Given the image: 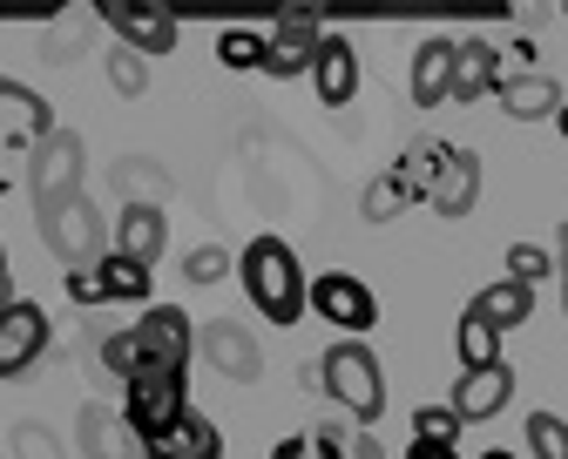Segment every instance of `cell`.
<instances>
[{
    "instance_id": "obj_30",
    "label": "cell",
    "mask_w": 568,
    "mask_h": 459,
    "mask_svg": "<svg viewBox=\"0 0 568 459\" xmlns=\"http://www.w3.org/2000/svg\"><path fill=\"white\" fill-rule=\"evenodd\" d=\"M555 277V251H541V244H508V284H548Z\"/></svg>"
},
{
    "instance_id": "obj_22",
    "label": "cell",
    "mask_w": 568,
    "mask_h": 459,
    "mask_svg": "<svg viewBox=\"0 0 568 459\" xmlns=\"http://www.w3.org/2000/svg\"><path fill=\"white\" fill-rule=\"evenodd\" d=\"M494 82H501V68H494V41H480V34L454 41V102H487Z\"/></svg>"
},
{
    "instance_id": "obj_32",
    "label": "cell",
    "mask_w": 568,
    "mask_h": 459,
    "mask_svg": "<svg viewBox=\"0 0 568 459\" xmlns=\"http://www.w3.org/2000/svg\"><path fill=\"white\" fill-rule=\"evenodd\" d=\"M224 271H231V251H217V244H196V251L183 257V277H190V284H217Z\"/></svg>"
},
{
    "instance_id": "obj_37",
    "label": "cell",
    "mask_w": 568,
    "mask_h": 459,
    "mask_svg": "<svg viewBox=\"0 0 568 459\" xmlns=\"http://www.w3.org/2000/svg\"><path fill=\"white\" fill-rule=\"evenodd\" d=\"M14 183H21V163H14V156H0V196H8Z\"/></svg>"
},
{
    "instance_id": "obj_4",
    "label": "cell",
    "mask_w": 568,
    "mask_h": 459,
    "mask_svg": "<svg viewBox=\"0 0 568 459\" xmlns=\"http://www.w3.org/2000/svg\"><path fill=\"white\" fill-rule=\"evenodd\" d=\"M34 216H41V244H48L68 271H89V264L109 257V223H102V210L89 203V190L68 196V203H54V210H34Z\"/></svg>"
},
{
    "instance_id": "obj_8",
    "label": "cell",
    "mask_w": 568,
    "mask_h": 459,
    "mask_svg": "<svg viewBox=\"0 0 568 459\" xmlns=\"http://www.w3.org/2000/svg\"><path fill=\"white\" fill-rule=\"evenodd\" d=\"M54 129H61V122H54L48 95H34V89H21V82H8V74H0V156L28 163Z\"/></svg>"
},
{
    "instance_id": "obj_5",
    "label": "cell",
    "mask_w": 568,
    "mask_h": 459,
    "mask_svg": "<svg viewBox=\"0 0 568 459\" xmlns=\"http://www.w3.org/2000/svg\"><path fill=\"white\" fill-rule=\"evenodd\" d=\"M183 412H190V371H163V378H135V386H122V426L135 432V446L163 439Z\"/></svg>"
},
{
    "instance_id": "obj_13",
    "label": "cell",
    "mask_w": 568,
    "mask_h": 459,
    "mask_svg": "<svg viewBox=\"0 0 568 459\" xmlns=\"http://www.w3.org/2000/svg\"><path fill=\"white\" fill-rule=\"evenodd\" d=\"M508 399H515V371H508V358H501V365L460 371V378H454L447 412H454L460 426H487V419H501V412H508Z\"/></svg>"
},
{
    "instance_id": "obj_29",
    "label": "cell",
    "mask_w": 568,
    "mask_h": 459,
    "mask_svg": "<svg viewBox=\"0 0 568 459\" xmlns=\"http://www.w3.org/2000/svg\"><path fill=\"white\" fill-rule=\"evenodd\" d=\"M521 439H528V459H568V419L561 412H528Z\"/></svg>"
},
{
    "instance_id": "obj_11",
    "label": "cell",
    "mask_w": 568,
    "mask_h": 459,
    "mask_svg": "<svg viewBox=\"0 0 568 459\" xmlns=\"http://www.w3.org/2000/svg\"><path fill=\"white\" fill-rule=\"evenodd\" d=\"M48 345H54V325H48V312L34 297H14L8 312H0V378H21V371H34L41 358H48Z\"/></svg>"
},
{
    "instance_id": "obj_25",
    "label": "cell",
    "mask_w": 568,
    "mask_h": 459,
    "mask_svg": "<svg viewBox=\"0 0 568 459\" xmlns=\"http://www.w3.org/2000/svg\"><path fill=\"white\" fill-rule=\"evenodd\" d=\"M494 102H501L515 122H541V115H555V109H561V89L535 68V74H515V82H501V89H494Z\"/></svg>"
},
{
    "instance_id": "obj_24",
    "label": "cell",
    "mask_w": 568,
    "mask_h": 459,
    "mask_svg": "<svg viewBox=\"0 0 568 459\" xmlns=\"http://www.w3.org/2000/svg\"><path fill=\"white\" fill-rule=\"evenodd\" d=\"M440 156H447V142H440V135H419V142L399 149V163H393L386 176L406 190V203H426V190H434V176H440Z\"/></svg>"
},
{
    "instance_id": "obj_6",
    "label": "cell",
    "mask_w": 568,
    "mask_h": 459,
    "mask_svg": "<svg viewBox=\"0 0 568 459\" xmlns=\"http://www.w3.org/2000/svg\"><path fill=\"white\" fill-rule=\"evenodd\" d=\"M82 135L75 129H54L34 156L21 163V176H28V196H34V210H54V203H68V196H82L89 183H82Z\"/></svg>"
},
{
    "instance_id": "obj_10",
    "label": "cell",
    "mask_w": 568,
    "mask_h": 459,
    "mask_svg": "<svg viewBox=\"0 0 568 459\" xmlns=\"http://www.w3.org/2000/svg\"><path fill=\"white\" fill-rule=\"evenodd\" d=\"M68 304H82V312L89 304H142V312H150V271L109 251L89 271H68Z\"/></svg>"
},
{
    "instance_id": "obj_15",
    "label": "cell",
    "mask_w": 568,
    "mask_h": 459,
    "mask_svg": "<svg viewBox=\"0 0 568 459\" xmlns=\"http://www.w3.org/2000/svg\"><path fill=\"white\" fill-rule=\"evenodd\" d=\"M196 351L217 365L231 386H257V371H264V351H257V338H251L237 318H210V325L196 332Z\"/></svg>"
},
{
    "instance_id": "obj_3",
    "label": "cell",
    "mask_w": 568,
    "mask_h": 459,
    "mask_svg": "<svg viewBox=\"0 0 568 459\" xmlns=\"http://www.w3.org/2000/svg\"><path fill=\"white\" fill-rule=\"evenodd\" d=\"M318 386L338 399V412L352 419V426H379V412H386V371H379V358H373V345L366 338H338V345H325V358H318Z\"/></svg>"
},
{
    "instance_id": "obj_1",
    "label": "cell",
    "mask_w": 568,
    "mask_h": 459,
    "mask_svg": "<svg viewBox=\"0 0 568 459\" xmlns=\"http://www.w3.org/2000/svg\"><path fill=\"white\" fill-rule=\"evenodd\" d=\"M190 351H196V325H190L183 304H150L135 325L102 338V365L122 378V386L163 378V371H190Z\"/></svg>"
},
{
    "instance_id": "obj_21",
    "label": "cell",
    "mask_w": 568,
    "mask_h": 459,
    "mask_svg": "<svg viewBox=\"0 0 568 459\" xmlns=\"http://www.w3.org/2000/svg\"><path fill=\"white\" fill-rule=\"evenodd\" d=\"M298 439H305V459H379V439L352 419H318Z\"/></svg>"
},
{
    "instance_id": "obj_12",
    "label": "cell",
    "mask_w": 568,
    "mask_h": 459,
    "mask_svg": "<svg viewBox=\"0 0 568 459\" xmlns=\"http://www.w3.org/2000/svg\"><path fill=\"white\" fill-rule=\"evenodd\" d=\"M318 34H325L318 14H277L264 28V74H271V82H298V74H312Z\"/></svg>"
},
{
    "instance_id": "obj_36",
    "label": "cell",
    "mask_w": 568,
    "mask_h": 459,
    "mask_svg": "<svg viewBox=\"0 0 568 459\" xmlns=\"http://www.w3.org/2000/svg\"><path fill=\"white\" fill-rule=\"evenodd\" d=\"M406 459H460V446H419V439H413V452H406Z\"/></svg>"
},
{
    "instance_id": "obj_40",
    "label": "cell",
    "mask_w": 568,
    "mask_h": 459,
    "mask_svg": "<svg viewBox=\"0 0 568 459\" xmlns=\"http://www.w3.org/2000/svg\"><path fill=\"white\" fill-rule=\"evenodd\" d=\"M548 122H555V135H561V142H568V102H561V109H555V115H548Z\"/></svg>"
},
{
    "instance_id": "obj_34",
    "label": "cell",
    "mask_w": 568,
    "mask_h": 459,
    "mask_svg": "<svg viewBox=\"0 0 568 459\" xmlns=\"http://www.w3.org/2000/svg\"><path fill=\"white\" fill-rule=\"evenodd\" d=\"M48 14H61L54 0H41V8H21V0H0V21H48Z\"/></svg>"
},
{
    "instance_id": "obj_26",
    "label": "cell",
    "mask_w": 568,
    "mask_h": 459,
    "mask_svg": "<svg viewBox=\"0 0 568 459\" xmlns=\"http://www.w3.org/2000/svg\"><path fill=\"white\" fill-rule=\"evenodd\" d=\"M454 351H460V371H480V365H501V332H487L474 312H460L454 325Z\"/></svg>"
},
{
    "instance_id": "obj_33",
    "label": "cell",
    "mask_w": 568,
    "mask_h": 459,
    "mask_svg": "<svg viewBox=\"0 0 568 459\" xmlns=\"http://www.w3.org/2000/svg\"><path fill=\"white\" fill-rule=\"evenodd\" d=\"M109 68H115V89H122V95H142V89H150V68H142L129 48H115V61H109Z\"/></svg>"
},
{
    "instance_id": "obj_35",
    "label": "cell",
    "mask_w": 568,
    "mask_h": 459,
    "mask_svg": "<svg viewBox=\"0 0 568 459\" xmlns=\"http://www.w3.org/2000/svg\"><path fill=\"white\" fill-rule=\"evenodd\" d=\"M14 446H21V459H48V432H41V426H21Z\"/></svg>"
},
{
    "instance_id": "obj_42",
    "label": "cell",
    "mask_w": 568,
    "mask_h": 459,
    "mask_svg": "<svg viewBox=\"0 0 568 459\" xmlns=\"http://www.w3.org/2000/svg\"><path fill=\"white\" fill-rule=\"evenodd\" d=\"M480 459H521V452H501V446H494V452H480Z\"/></svg>"
},
{
    "instance_id": "obj_17",
    "label": "cell",
    "mask_w": 568,
    "mask_h": 459,
    "mask_svg": "<svg viewBox=\"0 0 568 459\" xmlns=\"http://www.w3.org/2000/svg\"><path fill=\"white\" fill-rule=\"evenodd\" d=\"M312 89L325 109H345L352 95H359V48H352L345 34H318V54H312Z\"/></svg>"
},
{
    "instance_id": "obj_16",
    "label": "cell",
    "mask_w": 568,
    "mask_h": 459,
    "mask_svg": "<svg viewBox=\"0 0 568 459\" xmlns=\"http://www.w3.org/2000/svg\"><path fill=\"white\" fill-rule=\"evenodd\" d=\"M474 203H480V156H474V149H460V142H447L440 176H434V190H426V210L447 216V223H460Z\"/></svg>"
},
{
    "instance_id": "obj_23",
    "label": "cell",
    "mask_w": 568,
    "mask_h": 459,
    "mask_svg": "<svg viewBox=\"0 0 568 459\" xmlns=\"http://www.w3.org/2000/svg\"><path fill=\"white\" fill-rule=\"evenodd\" d=\"M75 432H82V452H89V459H142L135 432H129L122 412H109V406H82Z\"/></svg>"
},
{
    "instance_id": "obj_14",
    "label": "cell",
    "mask_w": 568,
    "mask_h": 459,
    "mask_svg": "<svg viewBox=\"0 0 568 459\" xmlns=\"http://www.w3.org/2000/svg\"><path fill=\"white\" fill-rule=\"evenodd\" d=\"M163 244H170L163 203H142V196H129V203H122V216H115V230H109V251H115V257H129V264H142V271H156Z\"/></svg>"
},
{
    "instance_id": "obj_18",
    "label": "cell",
    "mask_w": 568,
    "mask_h": 459,
    "mask_svg": "<svg viewBox=\"0 0 568 459\" xmlns=\"http://www.w3.org/2000/svg\"><path fill=\"white\" fill-rule=\"evenodd\" d=\"M413 109H440L454 102V34H426L413 48V74H406Z\"/></svg>"
},
{
    "instance_id": "obj_28",
    "label": "cell",
    "mask_w": 568,
    "mask_h": 459,
    "mask_svg": "<svg viewBox=\"0 0 568 459\" xmlns=\"http://www.w3.org/2000/svg\"><path fill=\"white\" fill-rule=\"evenodd\" d=\"M406 210H413V203H406V190H399L393 176H373V183H366V196H359V216H366L373 230H386V223H399Z\"/></svg>"
},
{
    "instance_id": "obj_27",
    "label": "cell",
    "mask_w": 568,
    "mask_h": 459,
    "mask_svg": "<svg viewBox=\"0 0 568 459\" xmlns=\"http://www.w3.org/2000/svg\"><path fill=\"white\" fill-rule=\"evenodd\" d=\"M217 61L224 68H237V74H264V28H224L217 34Z\"/></svg>"
},
{
    "instance_id": "obj_20",
    "label": "cell",
    "mask_w": 568,
    "mask_h": 459,
    "mask_svg": "<svg viewBox=\"0 0 568 459\" xmlns=\"http://www.w3.org/2000/svg\"><path fill=\"white\" fill-rule=\"evenodd\" d=\"M467 312H474L487 332H515V325H528V318H535V290L501 277V284H480V290L467 297Z\"/></svg>"
},
{
    "instance_id": "obj_43",
    "label": "cell",
    "mask_w": 568,
    "mask_h": 459,
    "mask_svg": "<svg viewBox=\"0 0 568 459\" xmlns=\"http://www.w3.org/2000/svg\"><path fill=\"white\" fill-rule=\"evenodd\" d=\"M0 277H8V244H0Z\"/></svg>"
},
{
    "instance_id": "obj_9",
    "label": "cell",
    "mask_w": 568,
    "mask_h": 459,
    "mask_svg": "<svg viewBox=\"0 0 568 459\" xmlns=\"http://www.w3.org/2000/svg\"><path fill=\"white\" fill-rule=\"evenodd\" d=\"M95 14L115 28V41H122L135 61L170 54V48H176V34H183V21H176L170 8H135V0H95Z\"/></svg>"
},
{
    "instance_id": "obj_19",
    "label": "cell",
    "mask_w": 568,
    "mask_h": 459,
    "mask_svg": "<svg viewBox=\"0 0 568 459\" xmlns=\"http://www.w3.org/2000/svg\"><path fill=\"white\" fill-rule=\"evenodd\" d=\"M142 459H224V432H217V419H203V412L190 406L163 439L142 446Z\"/></svg>"
},
{
    "instance_id": "obj_7",
    "label": "cell",
    "mask_w": 568,
    "mask_h": 459,
    "mask_svg": "<svg viewBox=\"0 0 568 459\" xmlns=\"http://www.w3.org/2000/svg\"><path fill=\"white\" fill-rule=\"evenodd\" d=\"M305 304L338 332V338H366L373 325H379V297H373V284H359L352 271H325V277H312L305 284Z\"/></svg>"
},
{
    "instance_id": "obj_31",
    "label": "cell",
    "mask_w": 568,
    "mask_h": 459,
    "mask_svg": "<svg viewBox=\"0 0 568 459\" xmlns=\"http://www.w3.org/2000/svg\"><path fill=\"white\" fill-rule=\"evenodd\" d=\"M460 432H467V426H460L447 406H419V412H413V439H419V446H460Z\"/></svg>"
},
{
    "instance_id": "obj_2",
    "label": "cell",
    "mask_w": 568,
    "mask_h": 459,
    "mask_svg": "<svg viewBox=\"0 0 568 459\" xmlns=\"http://www.w3.org/2000/svg\"><path fill=\"white\" fill-rule=\"evenodd\" d=\"M237 284L251 290L264 325H298L305 318V264L284 237H271V230L237 251Z\"/></svg>"
},
{
    "instance_id": "obj_39",
    "label": "cell",
    "mask_w": 568,
    "mask_h": 459,
    "mask_svg": "<svg viewBox=\"0 0 568 459\" xmlns=\"http://www.w3.org/2000/svg\"><path fill=\"white\" fill-rule=\"evenodd\" d=\"M21 290H14V277H0V312H8V304H14Z\"/></svg>"
},
{
    "instance_id": "obj_38",
    "label": "cell",
    "mask_w": 568,
    "mask_h": 459,
    "mask_svg": "<svg viewBox=\"0 0 568 459\" xmlns=\"http://www.w3.org/2000/svg\"><path fill=\"white\" fill-rule=\"evenodd\" d=\"M555 284H561V318H568V264H555Z\"/></svg>"
},
{
    "instance_id": "obj_41",
    "label": "cell",
    "mask_w": 568,
    "mask_h": 459,
    "mask_svg": "<svg viewBox=\"0 0 568 459\" xmlns=\"http://www.w3.org/2000/svg\"><path fill=\"white\" fill-rule=\"evenodd\" d=\"M555 264H568V223H561V244H555Z\"/></svg>"
}]
</instances>
